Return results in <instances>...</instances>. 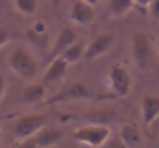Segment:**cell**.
<instances>
[{
	"label": "cell",
	"mask_w": 159,
	"mask_h": 148,
	"mask_svg": "<svg viewBox=\"0 0 159 148\" xmlns=\"http://www.w3.org/2000/svg\"><path fill=\"white\" fill-rule=\"evenodd\" d=\"M0 141H2V127H0Z\"/></svg>",
	"instance_id": "cell-24"
},
{
	"label": "cell",
	"mask_w": 159,
	"mask_h": 148,
	"mask_svg": "<svg viewBox=\"0 0 159 148\" xmlns=\"http://www.w3.org/2000/svg\"><path fill=\"white\" fill-rule=\"evenodd\" d=\"M5 88H6V79H5L3 74H0V100L5 94Z\"/></svg>",
	"instance_id": "cell-20"
},
{
	"label": "cell",
	"mask_w": 159,
	"mask_h": 148,
	"mask_svg": "<svg viewBox=\"0 0 159 148\" xmlns=\"http://www.w3.org/2000/svg\"><path fill=\"white\" fill-rule=\"evenodd\" d=\"M133 5H134L133 0H110V11L116 16H120L130 11Z\"/></svg>",
	"instance_id": "cell-16"
},
{
	"label": "cell",
	"mask_w": 159,
	"mask_h": 148,
	"mask_svg": "<svg viewBox=\"0 0 159 148\" xmlns=\"http://www.w3.org/2000/svg\"><path fill=\"white\" fill-rule=\"evenodd\" d=\"M47 122V116L45 114H28L20 117L16 123H14V137L19 141H26L30 137H33L39 130H42L45 127Z\"/></svg>",
	"instance_id": "cell-3"
},
{
	"label": "cell",
	"mask_w": 159,
	"mask_h": 148,
	"mask_svg": "<svg viewBox=\"0 0 159 148\" xmlns=\"http://www.w3.org/2000/svg\"><path fill=\"white\" fill-rule=\"evenodd\" d=\"M45 94H47V90L42 83H30L22 91L20 99L25 103H39L45 99Z\"/></svg>",
	"instance_id": "cell-14"
},
{
	"label": "cell",
	"mask_w": 159,
	"mask_h": 148,
	"mask_svg": "<svg viewBox=\"0 0 159 148\" xmlns=\"http://www.w3.org/2000/svg\"><path fill=\"white\" fill-rule=\"evenodd\" d=\"M131 52H133V59H134L136 65L141 70H145L152 59V45H150L148 37L144 33H136L133 36Z\"/></svg>",
	"instance_id": "cell-5"
},
{
	"label": "cell",
	"mask_w": 159,
	"mask_h": 148,
	"mask_svg": "<svg viewBox=\"0 0 159 148\" xmlns=\"http://www.w3.org/2000/svg\"><path fill=\"white\" fill-rule=\"evenodd\" d=\"M91 96L90 87L84 82H73L70 85H66L63 90H60L59 93H56L54 96L45 100V103L54 105V103H63V102H70V100H80V99H88Z\"/></svg>",
	"instance_id": "cell-4"
},
{
	"label": "cell",
	"mask_w": 159,
	"mask_h": 148,
	"mask_svg": "<svg viewBox=\"0 0 159 148\" xmlns=\"http://www.w3.org/2000/svg\"><path fill=\"white\" fill-rule=\"evenodd\" d=\"M51 3H53V6H59V3L62 2V0H50Z\"/></svg>",
	"instance_id": "cell-23"
},
{
	"label": "cell",
	"mask_w": 159,
	"mask_h": 148,
	"mask_svg": "<svg viewBox=\"0 0 159 148\" xmlns=\"http://www.w3.org/2000/svg\"><path fill=\"white\" fill-rule=\"evenodd\" d=\"M84 2H87V3H90L91 6H96V5L99 3V0H84Z\"/></svg>",
	"instance_id": "cell-22"
},
{
	"label": "cell",
	"mask_w": 159,
	"mask_h": 148,
	"mask_svg": "<svg viewBox=\"0 0 159 148\" xmlns=\"http://www.w3.org/2000/svg\"><path fill=\"white\" fill-rule=\"evenodd\" d=\"M68 68V62L65 59H62L60 56L56 57L53 60H50V66L43 76V82L45 83H51V82H59L60 79H63L65 73Z\"/></svg>",
	"instance_id": "cell-12"
},
{
	"label": "cell",
	"mask_w": 159,
	"mask_h": 148,
	"mask_svg": "<svg viewBox=\"0 0 159 148\" xmlns=\"http://www.w3.org/2000/svg\"><path fill=\"white\" fill-rule=\"evenodd\" d=\"M31 141L23 142L22 145H34V147H51L56 145L57 142H60L63 139V133L57 128H42L39 130L33 137H30Z\"/></svg>",
	"instance_id": "cell-8"
},
{
	"label": "cell",
	"mask_w": 159,
	"mask_h": 148,
	"mask_svg": "<svg viewBox=\"0 0 159 148\" xmlns=\"http://www.w3.org/2000/svg\"><path fill=\"white\" fill-rule=\"evenodd\" d=\"M76 40H77L76 31H74V29H71V28H63V29L59 33V36H57L56 42H54L53 48H51V52H50V59H48V60H53V59H56V57H59L65 49L68 48L71 43H74Z\"/></svg>",
	"instance_id": "cell-10"
},
{
	"label": "cell",
	"mask_w": 159,
	"mask_h": 148,
	"mask_svg": "<svg viewBox=\"0 0 159 148\" xmlns=\"http://www.w3.org/2000/svg\"><path fill=\"white\" fill-rule=\"evenodd\" d=\"M150 11H152V16L159 19V0H152V3L148 5Z\"/></svg>",
	"instance_id": "cell-18"
},
{
	"label": "cell",
	"mask_w": 159,
	"mask_h": 148,
	"mask_svg": "<svg viewBox=\"0 0 159 148\" xmlns=\"http://www.w3.org/2000/svg\"><path fill=\"white\" fill-rule=\"evenodd\" d=\"M16 2V6L17 9L22 12V14H33L36 9H37V0H14Z\"/></svg>",
	"instance_id": "cell-17"
},
{
	"label": "cell",
	"mask_w": 159,
	"mask_h": 148,
	"mask_svg": "<svg viewBox=\"0 0 159 148\" xmlns=\"http://www.w3.org/2000/svg\"><path fill=\"white\" fill-rule=\"evenodd\" d=\"M110 82H111V88L114 90V93L120 97L127 96L131 90V79L128 71L120 66V65H114L110 71Z\"/></svg>",
	"instance_id": "cell-7"
},
{
	"label": "cell",
	"mask_w": 159,
	"mask_h": 148,
	"mask_svg": "<svg viewBox=\"0 0 159 148\" xmlns=\"http://www.w3.org/2000/svg\"><path fill=\"white\" fill-rule=\"evenodd\" d=\"M113 43H114V36L110 33H102L88 43V47L85 48V52H84V57L87 60H94L101 57L102 54H105L113 47Z\"/></svg>",
	"instance_id": "cell-6"
},
{
	"label": "cell",
	"mask_w": 159,
	"mask_h": 148,
	"mask_svg": "<svg viewBox=\"0 0 159 148\" xmlns=\"http://www.w3.org/2000/svg\"><path fill=\"white\" fill-rule=\"evenodd\" d=\"M9 68L25 82H31L39 73V62L37 59L26 48L17 47L8 59Z\"/></svg>",
	"instance_id": "cell-1"
},
{
	"label": "cell",
	"mask_w": 159,
	"mask_h": 148,
	"mask_svg": "<svg viewBox=\"0 0 159 148\" xmlns=\"http://www.w3.org/2000/svg\"><path fill=\"white\" fill-rule=\"evenodd\" d=\"M119 137L125 147H138L142 144V136L138 127L134 125H124L119 131Z\"/></svg>",
	"instance_id": "cell-13"
},
{
	"label": "cell",
	"mask_w": 159,
	"mask_h": 148,
	"mask_svg": "<svg viewBox=\"0 0 159 148\" xmlns=\"http://www.w3.org/2000/svg\"><path fill=\"white\" fill-rule=\"evenodd\" d=\"M110 136H111V130L104 123H99V125H87L79 128L73 134V139L80 144L101 147L110 139Z\"/></svg>",
	"instance_id": "cell-2"
},
{
	"label": "cell",
	"mask_w": 159,
	"mask_h": 148,
	"mask_svg": "<svg viewBox=\"0 0 159 148\" xmlns=\"http://www.w3.org/2000/svg\"><path fill=\"white\" fill-rule=\"evenodd\" d=\"M84 52H85V48H84L80 43L74 42V43H71L68 48L60 54V57L65 59V60L68 62V65H70V63H74V62L80 60V59L84 57Z\"/></svg>",
	"instance_id": "cell-15"
},
{
	"label": "cell",
	"mask_w": 159,
	"mask_h": 148,
	"mask_svg": "<svg viewBox=\"0 0 159 148\" xmlns=\"http://www.w3.org/2000/svg\"><path fill=\"white\" fill-rule=\"evenodd\" d=\"M71 20L77 25H87L94 20V11L93 6L84 0H77L73 5L71 9Z\"/></svg>",
	"instance_id": "cell-11"
},
{
	"label": "cell",
	"mask_w": 159,
	"mask_h": 148,
	"mask_svg": "<svg viewBox=\"0 0 159 148\" xmlns=\"http://www.w3.org/2000/svg\"><path fill=\"white\" fill-rule=\"evenodd\" d=\"M8 29L6 28H3V26H0V48L6 43V40H8Z\"/></svg>",
	"instance_id": "cell-19"
},
{
	"label": "cell",
	"mask_w": 159,
	"mask_h": 148,
	"mask_svg": "<svg viewBox=\"0 0 159 148\" xmlns=\"http://www.w3.org/2000/svg\"><path fill=\"white\" fill-rule=\"evenodd\" d=\"M138 6H142V8H147L150 3H152V0H133Z\"/></svg>",
	"instance_id": "cell-21"
},
{
	"label": "cell",
	"mask_w": 159,
	"mask_h": 148,
	"mask_svg": "<svg viewBox=\"0 0 159 148\" xmlns=\"http://www.w3.org/2000/svg\"><path fill=\"white\" fill-rule=\"evenodd\" d=\"M141 116L145 125H152L159 117V96L147 94L141 102Z\"/></svg>",
	"instance_id": "cell-9"
}]
</instances>
